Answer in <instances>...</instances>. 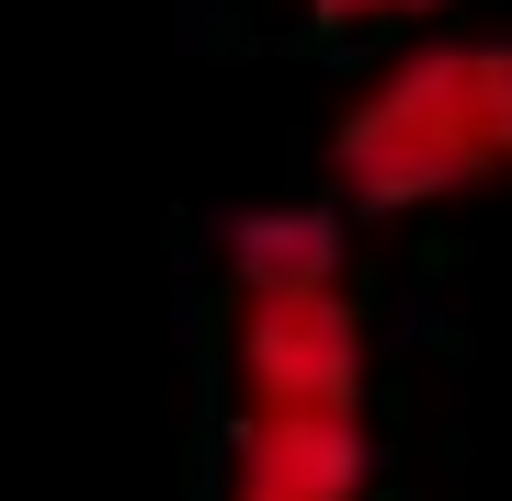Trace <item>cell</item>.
Listing matches in <instances>:
<instances>
[{
	"label": "cell",
	"mask_w": 512,
	"mask_h": 501,
	"mask_svg": "<svg viewBox=\"0 0 512 501\" xmlns=\"http://www.w3.org/2000/svg\"><path fill=\"white\" fill-rule=\"evenodd\" d=\"M239 376H251L239 501H353L365 376H353L342 251L319 217H239Z\"/></svg>",
	"instance_id": "obj_1"
},
{
	"label": "cell",
	"mask_w": 512,
	"mask_h": 501,
	"mask_svg": "<svg viewBox=\"0 0 512 501\" xmlns=\"http://www.w3.org/2000/svg\"><path fill=\"white\" fill-rule=\"evenodd\" d=\"M342 194L421 205L512 171V46H410L330 137Z\"/></svg>",
	"instance_id": "obj_2"
},
{
	"label": "cell",
	"mask_w": 512,
	"mask_h": 501,
	"mask_svg": "<svg viewBox=\"0 0 512 501\" xmlns=\"http://www.w3.org/2000/svg\"><path fill=\"white\" fill-rule=\"evenodd\" d=\"M308 12H330V23H365V12H421V0H308Z\"/></svg>",
	"instance_id": "obj_3"
}]
</instances>
